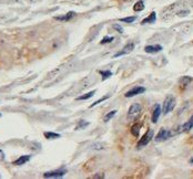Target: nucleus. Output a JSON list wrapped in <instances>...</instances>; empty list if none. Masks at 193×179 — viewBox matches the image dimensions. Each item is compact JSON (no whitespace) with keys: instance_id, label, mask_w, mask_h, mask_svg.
<instances>
[{"instance_id":"obj_4","label":"nucleus","mask_w":193,"mask_h":179,"mask_svg":"<svg viewBox=\"0 0 193 179\" xmlns=\"http://www.w3.org/2000/svg\"><path fill=\"white\" fill-rule=\"evenodd\" d=\"M171 137V132L169 130V129H165V128H161L159 130V133L156 134V136H155V142L158 143H161V142H164L165 139H168V138Z\"/></svg>"},{"instance_id":"obj_15","label":"nucleus","mask_w":193,"mask_h":179,"mask_svg":"<svg viewBox=\"0 0 193 179\" xmlns=\"http://www.w3.org/2000/svg\"><path fill=\"white\" fill-rule=\"evenodd\" d=\"M43 135H45V137L47 139H57V138H60V134L53 133V132H46Z\"/></svg>"},{"instance_id":"obj_22","label":"nucleus","mask_w":193,"mask_h":179,"mask_svg":"<svg viewBox=\"0 0 193 179\" xmlns=\"http://www.w3.org/2000/svg\"><path fill=\"white\" fill-rule=\"evenodd\" d=\"M113 40H114L113 37H105L100 41V43H101V44H107V43H110V42H112Z\"/></svg>"},{"instance_id":"obj_31","label":"nucleus","mask_w":193,"mask_h":179,"mask_svg":"<svg viewBox=\"0 0 193 179\" xmlns=\"http://www.w3.org/2000/svg\"><path fill=\"white\" fill-rule=\"evenodd\" d=\"M192 42H193V41H192Z\"/></svg>"},{"instance_id":"obj_6","label":"nucleus","mask_w":193,"mask_h":179,"mask_svg":"<svg viewBox=\"0 0 193 179\" xmlns=\"http://www.w3.org/2000/svg\"><path fill=\"white\" fill-rule=\"evenodd\" d=\"M145 92V88H143V86H135V88H131L130 91H128L124 94L126 97H133V96L138 95V94H142Z\"/></svg>"},{"instance_id":"obj_8","label":"nucleus","mask_w":193,"mask_h":179,"mask_svg":"<svg viewBox=\"0 0 193 179\" xmlns=\"http://www.w3.org/2000/svg\"><path fill=\"white\" fill-rule=\"evenodd\" d=\"M162 46H160V44H151V46H144V51L147 52V53H151V54H154V53H159L160 51H162Z\"/></svg>"},{"instance_id":"obj_23","label":"nucleus","mask_w":193,"mask_h":179,"mask_svg":"<svg viewBox=\"0 0 193 179\" xmlns=\"http://www.w3.org/2000/svg\"><path fill=\"white\" fill-rule=\"evenodd\" d=\"M108 99H109V95L103 96V97H101L100 100H98V101H96L94 103H92V104L90 105V107H93V106H96V105H98L99 103H101V102H103V101H105V100H108Z\"/></svg>"},{"instance_id":"obj_24","label":"nucleus","mask_w":193,"mask_h":179,"mask_svg":"<svg viewBox=\"0 0 193 179\" xmlns=\"http://www.w3.org/2000/svg\"><path fill=\"white\" fill-rule=\"evenodd\" d=\"M88 125H89V123H88V122L80 121V122H79V124L77 125L76 129H80V128H82V127H86V126H88Z\"/></svg>"},{"instance_id":"obj_26","label":"nucleus","mask_w":193,"mask_h":179,"mask_svg":"<svg viewBox=\"0 0 193 179\" xmlns=\"http://www.w3.org/2000/svg\"><path fill=\"white\" fill-rule=\"evenodd\" d=\"M112 28H113L114 30H117L119 33H122V32H123V28H122L120 25H112Z\"/></svg>"},{"instance_id":"obj_2","label":"nucleus","mask_w":193,"mask_h":179,"mask_svg":"<svg viewBox=\"0 0 193 179\" xmlns=\"http://www.w3.org/2000/svg\"><path fill=\"white\" fill-rule=\"evenodd\" d=\"M175 106V100L173 96H168L165 100H164L163 106H162V113L164 114H169V113L172 111Z\"/></svg>"},{"instance_id":"obj_1","label":"nucleus","mask_w":193,"mask_h":179,"mask_svg":"<svg viewBox=\"0 0 193 179\" xmlns=\"http://www.w3.org/2000/svg\"><path fill=\"white\" fill-rule=\"evenodd\" d=\"M142 111V106L139 104V103H135L132 104L128 111V115H126V118L128 121H135L138 118V116L140 115V113Z\"/></svg>"},{"instance_id":"obj_21","label":"nucleus","mask_w":193,"mask_h":179,"mask_svg":"<svg viewBox=\"0 0 193 179\" xmlns=\"http://www.w3.org/2000/svg\"><path fill=\"white\" fill-rule=\"evenodd\" d=\"M100 74L102 75V80L109 79L110 76H112V72L111 71H100Z\"/></svg>"},{"instance_id":"obj_13","label":"nucleus","mask_w":193,"mask_h":179,"mask_svg":"<svg viewBox=\"0 0 193 179\" xmlns=\"http://www.w3.org/2000/svg\"><path fill=\"white\" fill-rule=\"evenodd\" d=\"M155 20H156V13H155L154 11H152V12L150 13V16H149V17H147L145 19H143V20L141 21V25H147V23H154Z\"/></svg>"},{"instance_id":"obj_20","label":"nucleus","mask_w":193,"mask_h":179,"mask_svg":"<svg viewBox=\"0 0 193 179\" xmlns=\"http://www.w3.org/2000/svg\"><path fill=\"white\" fill-rule=\"evenodd\" d=\"M135 19H137V17H135V16H132V17L122 18V19H120V21H121V22H126V23H132Z\"/></svg>"},{"instance_id":"obj_3","label":"nucleus","mask_w":193,"mask_h":179,"mask_svg":"<svg viewBox=\"0 0 193 179\" xmlns=\"http://www.w3.org/2000/svg\"><path fill=\"white\" fill-rule=\"evenodd\" d=\"M153 135H154L153 130H152V129H149L147 133L142 136V138H140L138 145H137L138 146V148H141V147H143V146H147L149 143L151 142V139L153 138Z\"/></svg>"},{"instance_id":"obj_5","label":"nucleus","mask_w":193,"mask_h":179,"mask_svg":"<svg viewBox=\"0 0 193 179\" xmlns=\"http://www.w3.org/2000/svg\"><path fill=\"white\" fill-rule=\"evenodd\" d=\"M135 49V43L133 42H129V43H126V46H123V49H122L120 52H118V53L114 54V58H118V57H121V55H126V54H129L131 51Z\"/></svg>"},{"instance_id":"obj_14","label":"nucleus","mask_w":193,"mask_h":179,"mask_svg":"<svg viewBox=\"0 0 193 179\" xmlns=\"http://www.w3.org/2000/svg\"><path fill=\"white\" fill-rule=\"evenodd\" d=\"M140 127H141V124H139V123H135V125H132V127H131L130 132H131V134L135 136V137H138V136H139V133H140Z\"/></svg>"},{"instance_id":"obj_9","label":"nucleus","mask_w":193,"mask_h":179,"mask_svg":"<svg viewBox=\"0 0 193 179\" xmlns=\"http://www.w3.org/2000/svg\"><path fill=\"white\" fill-rule=\"evenodd\" d=\"M161 113H162V109H161V106L160 105H154V107H153V112H152V123H156V122L159 121V117L161 115Z\"/></svg>"},{"instance_id":"obj_28","label":"nucleus","mask_w":193,"mask_h":179,"mask_svg":"<svg viewBox=\"0 0 193 179\" xmlns=\"http://www.w3.org/2000/svg\"><path fill=\"white\" fill-rule=\"evenodd\" d=\"M92 178H105V175H103V174H101V175H96V176H93Z\"/></svg>"},{"instance_id":"obj_30","label":"nucleus","mask_w":193,"mask_h":179,"mask_svg":"<svg viewBox=\"0 0 193 179\" xmlns=\"http://www.w3.org/2000/svg\"><path fill=\"white\" fill-rule=\"evenodd\" d=\"M0 117H1V114H0Z\"/></svg>"},{"instance_id":"obj_18","label":"nucleus","mask_w":193,"mask_h":179,"mask_svg":"<svg viewBox=\"0 0 193 179\" xmlns=\"http://www.w3.org/2000/svg\"><path fill=\"white\" fill-rule=\"evenodd\" d=\"M192 78H190V76H183V78H181L180 79V83L182 84V85H188V84L190 83V82H192Z\"/></svg>"},{"instance_id":"obj_27","label":"nucleus","mask_w":193,"mask_h":179,"mask_svg":"<svg viewBox=\"0 0 193 179\" xmlns=\"http://www.w3.org/2000/svg\"><path fill=\"white\" fill-rule=\"evenodd\" d=\"M4 153L0 149V160H4Z\"/></svg>"},{"instance_id":"obj_10","label":"nucleus","mask_w":193,"mask_h":179,"mask_svg":"<svg viewBox=\"0 0 193 179\" xmlns=\"http://www.w3.org/2000/svg\"><path fill=\"white\" fill-rule=\"evenodd\" d=\"M193 128V115L190 117V120L188 122H185L183 125L180 127V130L179 132H189L190 129Z\"/></svg>"},{"instance_id":"obj_19","label":"nucleus","mask_w":193,"mask_h":179,"mask_svg":"<svg viewBox=\"0 0 193 179\" xmlns=\"http://www.w3.org/2000/svg\"><path fill=\"white\" fill-rule=\"evenodd\" d=\"M116 114H117V111H116V109L111 111V112H109L105 117H103V121H105V122H109L110 120H111V118H112V117L116 115Z\"/></svg>"},{"instance_id":"obj_17","label":"nucleus","mask_w":193,"mask_h":179,"mask_svg":"<svg viewBox=\"0 0 193 179\" xmlns=\"http://www.w3.org/2000/svg\"><path fill=\"white\" fill-rule=\"evenodd\" d=\"M143 9H144V2H143L142 0H139L138 2L135 4V7H133L135 11H142Z\"/></svg>"},{"instance_id":"obj_7","label":"nucleus","mask_w":193,"mask_h":179,"mask_svg":"<svg viewBox=\"0 0 193 179\" xmlns=\"http://www.w3.org/2000/svg\"><path fill=\"white\" fill-rule=\"evenodd\" d=\"M66 174V170H55V171H48L43 174L45 178H61Z\"/></svg>"},{"instance_id":"obj_11","label":"nucleus","mask_w":193,"mask_h":179,"mask_svg":"<svg viewBox=\"0 0 193 179\" xmlns=\"http://www.w3.org/2000/svg\"><path fill=\"white\" fill-rule=\"evenodd\" d=\"M73 17H76V12H75V11H70V12L66 13L64 16L55 17V19L56 20H59V21H70Z\"/></svg>"},{"instance_id":"obj_12","label":"nucleus","mask_w":193,"mask_h":179,"mask_svg":"<svg viewBox=\"0 0 193 179\" xmlns=\"http://www.w3.org/2000/svg\"><path fill=\"white\" fill-rule=\"evenodd\" d=\"M30 155H25V156H20L17 160H15L13 162V165H16V166H21V165H23L26 162H28L30 160Z\"/></svg>"},{"instance_id":"obj_29","label":"nucleus","mask_w":193,"mask_h":179,"mask_svg":"<svg viewBox=\"0 0 193 179\" xmlns=\"http://www.w3.org/2000/svg\"><path fill=\"white\" fill-rule=\"evenodd\" d=\"M190 162H191V164H193V158L190 159Z\"/></svg>"},{"instance_id":"obj_16","label":"nucleus","mask_w":193,"mask_h":179,"mask_svg":"<svg viewBox=\"0 0 193 179\" xmlns=\"http://www.w3.org/2000/svg\"><path fill=\"white\" fill-rule=\"evenodd\" d=\"M96 94V90L94 91H91V92H89V93H87V94H84V95H81V96H79L77 100L78 101H83V100H89L90 97H92L93 95Z\"/></svg>"},{"instance_id":"obj_25","label":"nucleus","mask_w":193,"mask_h":179,"mask_svg":"<svg viewBox=\"0 0 193 179\" xmlns=\"http://www.w3.org/2000/svg\"><path fill=\"white\" fill-rule=\"evenodd\" d=\"M189 13H190L189 10H181V11L178 12V16H179V17H185V16H188Z\"/></svg>"}]
</instances>
